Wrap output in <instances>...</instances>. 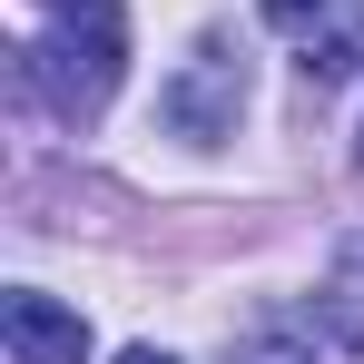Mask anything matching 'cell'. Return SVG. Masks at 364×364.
Returning a JSON list of instances; mask_svg holds the SVG:
<instances>
[{"label": "cell", "instance_id": "cell-3", "mask_svg": "<svg viewBox=\"0 0 364 364\" xmlns=\"http://www.w3.org/2000/svg\"><path fill=\"white\" fill-rule=\"evenodd\" d=\"M266 20L305 50L296 69L315 79V89L355 79V60H364V0H266Z\"/></svg>", "mask_w": 364, "mask_h": 364}, {"label": "cell", "instance_id": "cell-1", "mask_svg": "<svg viewBox=\"0 0 364 364\" xmlns=\"http://www.w3.org/2000/svg\"><path fill=\"white\" fill-rule=\"evenodd\" d=\"M128 79V10L119 0H69L60 20L20 50V89L50 109V119H99Z\"/></svg>", "mask_w": 364, "mask_h": 364}, {"label": "cell", "instance_id": "cell-2", "mask_svg": "<svg viewBox=\"0 0 364 364\" xmlns=\"http://www.w3.org/2000/svg\"><path fill=\"white\" fill-rule=\"evenodd\" d=\"M158 119L178 128V138H197V148L237 138V119H246V50L227 30H207V40L178 60V79L158 89Z\"/></svg>", "mask_w": 364, "mask_h": 364}, {"label": "cell", "instance_id": "cell-4", "mask_svg": "<svg viewBox=\"0 0 364 364\" xmlns=\"http://www.w3.org/2000/svg\"><path fill=\"white\" fill-rule=\"evenodd\" d=\"M0 335H10V364H89V325L40 286H20L0 305Z\"/></svg>", "mask_w": 364, "mask_h": 364}, {"label": "cell", "instance_id": "cell-5", "mask_svg": "<svg viewBox=\"0 0 364 364\" xmlns=\"http://www.w3.org/2000/svg\"><path fill=\"white\" fill-rule=\"evenodd\" d=\"M227 364H325L315 345H296V335H256V345H237Z\"/></svg>", "mask_w": 364, "mask_h": 364}, {"label": "cell", "instance_id": "cell-7", "mask_svg": "<svg viewBox=\"0 0 364 364\" xmlns=\"http://www.w3.org/2000/svg\"><path fill=\"white\" fill-rule=\"evenodd\" d=\"M50 10H69V0H50Z\"/></svg>", "mask_w": 364, "mask_h": 364}, {"label": "cell", "instance_id": "cell-6", "mask_svg": "<svg viewBox=\"0 0 364 364\" xmlns=\"http://www.w3.org/2000/svg\"><path fill=\"white\" fill-rule=\"evenodd\" d=\"M119 364H178V355H158V345H128V355Z\"/></svg>", "mask_w": 364, "mask_h": 364}]
</instances>
